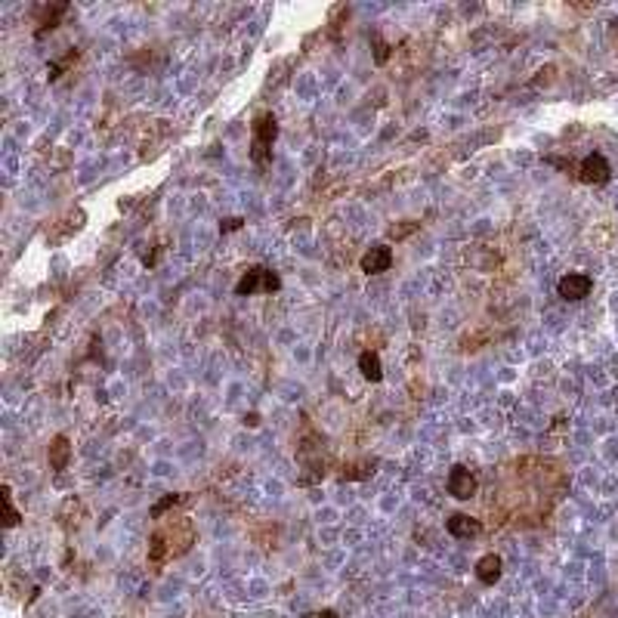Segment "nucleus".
Returning a JSON list of instances; mask_svg holds the SVG:
<instances>
[{"label": "nucleus", "instance_id": "obj_1", "mask_svg": "<svg viewBox=\"0 0 618 618\" xmlns=\"http://www.w3.org/2000/svg\"><path fill=\"white\" fill-rule=\"evenodd\" d=\"M278 136V121L273 111H260L254 118V127H250V161L266 167L269 158H273V146Z\"/></svg>", "mask_w": 618, "mask_h": 618}, {"label": "nucleus", "instance_id": "obj_2", "mask_svg": "<svg viewBox=\"0 0 618 618\" xmlns=\"http://www.w3.org/2000/svg\"><path fill=\"white\" fill-rule=\"evenodd\" d=\"M275 291H282V278H278V273H273V269H266V266H250L248 273L235 282V294L238 297L275 294Z\"/></svg>", "mask_w": 618, "mask_h": 618}, {"label": "nucleus", "instance_id": "obj_3", "mask_svg": "<svg viewBox=\"0 0 618 618\" xmlns=\"http://www.w3.org/2000/svg\"><path fill=\"white\" fill-rule=\"evenodd\" d=\"M189 544H192V535L176 538L173 529H171V532H155V535H152V544H148V563H152V566H161V563H167L171 557L186 554V550H189Z\"/></svg>", "mask_w": 618, "mask_h": 618}, {"label": "nucleus", "instance_id": "obj_4", "mask_svg": "<svg viewBox=\"0 0 618 618\" xmlns=\"http://www.w3.org/2000/svg\"><path fill=\"white\" fill-rule=\"evenodd\" d=\"M578 180H582L584 186H606L612 180V167L600 152H594L578 164Z\"/></svg>", "mask_w": 618, "mask_h": 618}, {"label": "nucleus", "instance_id": "obj_5", "mask_svg": "<svg viewBox=\"0 0 618 618\" xmlns=\"http://www.w3.org/2000/svg\"><path fill=\"white\" fill-rule=\"evenodd\" d=\"M445 489L457 501H470L476 495V489H480V482H476V476L467 470L464 464H455L452 473H448V480H445Z\"/></svg>", "mask_w": 618, "mask_h": 618}, {"label": "nucleus", "instance_id": "obj_6", "mask_svg": "<svg viewBox=\"0 0 618 618\" xmlns=\"http://www.w3.org/2000/svg\"><path fill=\"white\" fill-rule=\"evenodd\" d=\"M591 291H594V278L584 275V273H566L557 282V294L563 297V300H584Z\"/></svg>", "mask_w": 618, "mask_h": 618}, {"label": "nucleus", "instance_id": "obj_7", "mask_svg": "<svg viewBox=\"0 0 618 618\" xmlns=\"http://www.w3.org/2000/svg\"><path fill=\"white\" fill-rule=\"evenodd\" d=\"M359 266H362L365 275H380V273H387V269L392 266V248H390V245H374V248H368V250L362 254Z\"/></svg>", "mask_w": 618, "mask_h": 618}, {"label": "nucleus", "instance_id": "obj_8", "mask_svg": "<svg viewBox=\"0 0 618 618\" xmlns=\"http://www.w3.org/2000/svg\"><path fill=\"white\" fill-rule=\"evenodd\" d=\"M445 529H448V535H455V538H461V541L482 535V522L476 520V517H467V513H455V517H448L445 520Z\"/></svg>", "mask_w": 618, "mask_h": 618}, {"label": "nucleus", "instance_id": "obj_9", "mask_svg": "<svg viewBox=\"0 0 618 618\" xmlns=\"http://www.w3.org/2000/svg\"><path fill=\"white\" fill-rule=\"evenodd\" d=\"M501 557L498 554H485L476 559V578H480L482 584H495L501 578Z\"/></svg>", "mask_w": 618, "mask_h": 618}, {"label": "nucleus", "instance_id": "obj_10", "mask_svg": "<svg viewBox=\"0 0 618 618\" xmlns=\"http://www.w3.org/2000/svg\"><path fill=\"white\" fill-rule=\"evenodd\" d=\"M69 13V4H53V6H44L41 9V19H37V37H44L46 31H50V28H56L59 25V19Z\"/></svg>", "mask_w": 618, "mask_h": 618}, {"label": "nucleus", "instance_id": "obj_11", "mask_svg": "<svg viewBox=\"0 0 618 618\" xmlns=\"http://www.w3.org/2000/svg\"><path fill=\"white\" fill-rule=\"evenodd\" d=\"M359 371H362V378H365V380L380 383V380H383V365H380V355H378V353H371V350H365V353L359 355Z\"/></svg>", "mask_w": 618, "mask_h": 618}, {"label": "nucleus", "instance_id": "obj_12", "mask_svg": "<svg viewBox=\"0 0 618 618\" xmlns=\"http://www.w3.org/2000/svg\"><path fill=\"white\" fill-rule=\"evenodd\" d=\"M46 457H50V467L53 470H65L69 467V457H71V445H69V436H56L50 452H46Z\"/></svg>", "mask_w": 618, "mask_h": 618}, {"label": "nucleus", "instance_id": "obj_13", "mask_svg": "<svg viewBox=\"0 0 618 618\" xmlns=\"http://www.w3.org/2000/svg\"><path fill=\"white\" fill-rule=\"evenodd\" d=\"M0 501H4V526H6V529L19 526V510L13 507V492H9V485H4V489H0Z\"/></svg>", "mask_w": 618, "mask_h": 618}, {"label": "nucleus", "instance_id": "obj_14", "mask_svg": "<svg viewBox=\"0 0 618 618\" xmlns=\"http://www.w3.org/2000/svg\"><path fill=\"white\" fill-rule=\"evenodd\" d=\"M176 501H180V495H167V498H161V501H158V504H155V507H152V520H161V517H164V513H167V510H171V507H173V504H176Z\"/></svg>", "mask_w": 618, "mask_h": 618}, {"label": "nucleus", "instance_id": "obj_15", "mask_svg": "<svg viewBox=\"0 0 618 618\" xmlns=\"http://www.w3.org/2000/svg\"><path fill=\"white\" fill-rule=\"evenodd\" d=\"M74 59H78V50H71L69 56H65V59H59L56 65H50V81H56V78H59V71H62V69H69V65H71Z\"/></svg>", "mask_w": 618, "mask_h": 618}, {"label": "nucleus", "instance_id": "obj_16", "mask_svg": "<svg viewBox=\"0 0 618 618\" xmlns=\"http://www.w3.org/2000/svg\"><path fill=\"white\" fill-rule=\"evenodd\" d=\"M374 59H378V65H383V62L390 59V46L383 44L378 34H374Z\"/></svg>", "mask_w": 618, "mask_h": 618}, {"label": "nucleus", "instance_id": "obj_17", "mask_svg": "<svg viewBox=\"0 0 618 618\" xmlns=\"http://www.w3.org/2000/svg\"><path fill=\"white\" fill-rule=\"evenodd\" d=\"M417 226H420V223H408V226H392L390 235H392V238H405V235H411V232H415Z\"/></svg>", "mask_w": 618, "mask_h": 618}, {"label": "nucleus", "instance_id": "obj_18", "mask_svg": "<svg viewBox=\"0 0 618 618\" xmlns=\"http://www.w3.org/2000/svg\"><path fill=\"white\" fill-rule=\"evenodd\" d=\"M220 229H223V232H235V229H241V220H238V217H232V220L223 223Z\"/></svg>", "mask_w": 618, "mask_h": 618}, {"label": "nucleus", "instance_id": "obj_19", "mask_svg": "<svg viewBox=\"0 0 618 618\" xmlns=\"http://www.w3.org/2000/svg\"><path fill=\"white\" fill-rule=\"evenodd\" d=\"M303 618H340L334 609H322V612H309V615H303Z\"/></svg>", "mask_w": 618, "mask_h": 618}, {"label": "nucleus", "instance_id": "obj_20", "mask_svg": "<svg viewBox=\"0 0 618 618\" xmlns=\"http://www.w3.org/2000/svg\"><path fill=\"white\" fill-rule=\"evenodd\" d=\"M245 424H248V427H257V424H260V415H248Z\"/></svg>", "mask_w": 618, "mask_h": 618}]
</instances>
